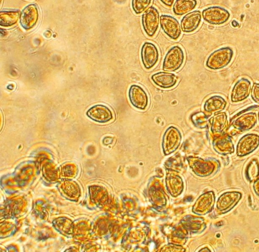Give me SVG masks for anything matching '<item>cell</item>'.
<instances>
[{"mask_svg":"<svg viewBox=\"0 0 259 252\" xmlns=\"http://www.w3.org/2000/svg\"><path fill=\"white\" fill-rule=\"evenodd\" d=\"M153 82L163 89H169L176 85L178 78L174 73L159 72L153 74L151 77Z\"/></svg>","mask_w":259,"mask_h":252,"instance_id":"13","label":"cell"},{"mask_svg":"<svg viewBox=\"0 0 259 252\" xmlns=\"http://www.w3.org/2000/svg\"><path fill=\"white\" fill-rule=\"evenodd\" d=\"M233 55V52L231 48H220L209 56L206 62V66L212 70L222 69L230 63Z\"/></svg>","mask_w":259,"mask_h":252,"instance_id":"1","label":"cell"},{"mask_svg":"<svg viewBox=\"0 0 259 252\" xmlns=\"http://www.w3.org/2000/svg\"><path fill=\"white\" fill-rule=\"evenodd\" d=\"M18 11H5L0 13V24L1 26L8 27L15 24L19 17Z\"/></svg>","mask_w":259,"mask_h":252,"instance_id":"20","label":"cell"},{"mask_svg":"<svg viewBox=\"0 0 259 252\" xmlns=\"http://www.w3.org/2000/svg\"><path fill=\"white\" fill-rule=\"evenodd\" d=\"M152 0H132V7L137 15L145 12L149 8Z\"/></svg>","mask_w":259,"mask_h":252,"instance_id":"21","label":"cell"},{"mask_svg":"<svg viewBox=\"0 0 259 252\" xmlns=\"http://www.w3.org/2000/svg\"><path fill=\"white\" fill-rule=\"evenodd\" d=\"M256 122V116L254 113H247L244 114L234 122L235 128L242 130H248L252 128Z\"/></svg>","mask_w":259,"mask_h":252,"instance_id":"17","label":"cell"},{"mask_svg":"<svg viewBox=\"0 0 259 252\" xmlns=\"http://www.w3.org/2000/svg\"><path fill=\"white\" fill-rule=\"evenodd\" d=\"M251 95L252 99L259 104V83H254L251 89Z\"/></svg>","mask_w":259,"mask_h":252,"instance_id":"23","label":"cell"},{"mask_svg":"<svg viewBox=\"0 0 259 252\" xmlns=\"http://www.w3.org/2000/svg\"><path fill=\"white\" fill-rule=\"evenodd\" d=\"M259 145V135L253 133L247 134L239 140L237 146V154L244 156L254 151Z\"/></svg>","mask_w":259,"mask_h":252,"instance_id":"8","label":"cell"},{"mask_svg":"<svg viewBox=\"0 0 259 252\" xmlns=\"http://www.w3.org/2000/svg\"><path fill=\"white\" fill-rule=\"evenodd\" d=\"M201 21V15L199 11H194L185 15L181 21L182 30L185 33L195 31Z\"/></svg>","mask_w":259,"mask_h":252,"instance_id":"12","label":"cell"},{"mask_svg":"<svg viewBox=\"0 0 259 252\" xmlns=\"http://www.w3.org/2000/svg\"><path fill=\"white\" fill-rule=\"evenodd\" d=\"M241 194L238 192H227L222 194L218 201V208L223 213L231 210L238 202Z\"/></svg>","mask_w":259,"mask_h":252,"instance_id":"15","label":"cell"},{"mask_svg":"<svg viewBox=\"0 0 259 252\" xmlns=\"http://www.w3.org/2000/svg\"><path fill=\"white\" fill-rule=\"evenodd\" d=\"M197 4L196 0H176L172 11L175 15L182 16L193 10Z\"/></svg>","mask_w":259,"mask_h":252,"instance_id":"18","label":"cell"},{"mask_svg":"<svg viewBox=\"0 0 259 252\" xmlns=\"http://www.w3.org/2000/svg\"><path fill=\"white\" fill-rule=\"evenodd\" d=\"M246 177L252 181L256 179L259 175V165L257 162H250L246 168Z\"/></svg>","mask_w":259,"mask_h":252,"instance_id":"22","label":"cell"},{"mask_svg":"<svg viewBox=\"0 0 259 252\" xmlns=\"http://www.w3.org/2000/svg\"><path fill=\"white\" fill-rule=\"evenodd\" d=\"M251 92V82L246 78H242L234 85L231 93V99L238 103L246 99Z\"/></svg>","mask_w":259,"mask_h":252,"instance_id":"9","label":"cell"},{"mask_svg":"<svg viewBox=\"0 0 259 252\" xmlns=\"http://www.w3.org/2000/svg\"><path fill=\"white\" fill-rule=\"evenodd\" d=\"M159 53L156 46L150 42H145L141 49V58L144 68L152 69L157 64Z\"/></svg>","mask_w":259,"mask_h":252,"instance_id":"6","label":"cell"},{"mask_svg":"<svg viewBox=\"0 0 259 252\" xmlns=\"http://www.w3.org/2000/svg\"><path fill=\"white\" fill-rule=\"evenodd\" d=\"M254 189L255 192L259 196V179H258L254 184Z\"/></svg>","mask_w":259,"mask_h":252,"instance_id":"25","label":"cell"},{"mask_svg":"<svg viewBox=\"0 0 259 252\" xmlns=\"http://www.w3.org/2000/svg\"><path fill=\"white\" fill-rule=\"evenodd\" d=\"M38 17V9L34 4L27 6L22 11L20 17L21 26L26 30L30 29L36 24Z\"/></svg>","mask_w":259,"mask_h":252,"instance_id":"14","label":"cell"},{"mask_svg":"<svg viewBox=\"0 0 259 252\" xmlns=\"http://www.w3.org/2000/svg\"><path fill=\"white\" fill-rule=\"evenodd\" d=\"M227 116L225 113H218L211 121V130L214 133H221L226 127Z\"/></svg>","mask_w":259,"mask_h":252,"instance_id":"19","label":"cell"},{"mask_svg":"<svg viewBox=\"0 0 259 252\" xmlns=\"http://www.w3.org/2000/svg\"><path fill=\"white\" fill-rule=\"evenodd\" d=\"M202 15L206 22L212 25H220L229 19L230 13L223 8L213 6L204 9Z\"/></svg>","mask_w":259,"mask_h":252,"instance_id":"4","label":"cell"},{"mask_svg":"<svg viewBox=\"0 0 259 252\" xmlns=\"http://www.w3.org/2000/svg\"><path fill=\"white\" fill-rule=\"evenodd\" d=\"M258 121H259V112H258Z\"/></svg>","mask_w":259,"mask_h":252,"instance_id":"26","label":"cell"},{"mask_svg":"<svg viewBox=\"0 0 259 252\" xmlns=\"http://www.w3.org/2000/svg\"><path fill=\"white\" fill-rule=\"evenodd\" d=\"M87 114L93 120L101 123H107L113 118L111 110L103 105H97L91 107Z\"/></svg>","mask_w":259,"mask_h":252,"instance_id":"10","label":"cell"},{"mask_svg":"<svg viewBox=\"0 0 259 252\" xmlns=\"http://www.w3.org/2000/svg\"><path fill=\"white\" fill-rule=\"evenodd\" d=\"M181 139L182 135L180 131L175 126H169L163 134V147L168 150H174L179 146Z\"/></svg>","mask_w":259,"mask_h":252,"instance_id":"11","label":"cell"},{"mask_svg":"<svg viewBox=\"0 0 259 252\" xmlns=\"http://www.w3.org/2000/svg\"><path fill=\"white\" fill-rule=\"evenodd\" d=\"M160 24L164 33L170 38L177 40L181 35V27L178 20L167 15L160 17Z\"/></svg>","mask_w":259,"mask_h":252,"instance_id":"7","label":"cell"},{"mask_svg":"<svg viewBox=\"0 0 259 252\" xmlns=\"http://www.w3.org/2000/svg\"><path fill=\"white\" fill-rule=\"evenodd\" d=\"M185 55L182 48L179 45L171 47L166 54L162 64L165 71L174 72L179 70L184 63Z\"/></svg>","mask_w":259,"mask_h":252,"instance_id":"2","label":"cell"},{"mask_svg":"<svg viewBox=\"0 0 259 252\" xmlns=\"http://www.w3.org/2000/svg\"><path fill=\"white\" fill-rule=\"evenodd\" d=\"M160 16L157 9L149 8L142 15V25L145 33L149 37L154 36L159 26Z\"/></svg>","mask_w":259,"mask_h":252,"instance_id":"3","label":"cell"},{"mask_svg":"<svg viewBox=\"0 0 259 252\" xmlns=\"http://www.w3.org/2000/svg\"><path fill=\"white\" fill-rule=\"evenodd\" d=\"M160 1L165 6L171 7L174 4L175 0H160Z\"/></svg>","mask_w":259,"mask_h":252,"instance_id":"24","label":"cell"},{"mask_svg":"<svg viewBox=\"0 0 259 252\" xmlns=\"http://www.w3.org/2000/svg\"><path fill=\"white\" fill-rule=\"evenodd\" d=\"M227 103L221 96L214 95L208 98L204 103L203 109L205 112L209 114H217L223 111Z\"/></svg>","mask_w":259,"mask_h":252,"instance_id":"16","label":"cell"},{"mask_svg":"<svg viewBox=\"0 0 259 252\" xmlns=\"http://www.w3.org/2000/svg\"><path fill=\"white\" fill-rule=\"evenodd\" d=\"M128 96L130 103L135 108L145 110L148 107V95L143 88L140 85H132L128 89Z\"/></svg>","mask_w":259,"mask_h":252,"instance_id":"5","label":"cell"}]
</instances>
